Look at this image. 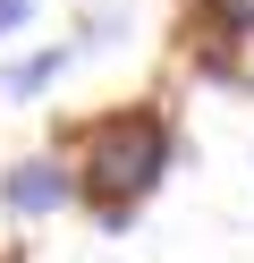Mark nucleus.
Segmentation results:
<instances>
[{
  "mask_svg": "<svg viewBox=\"0 0 254 263\" xmlns=\"http://www.w3.org/2000/svg\"><path fill=\"white\" fill-rule=\"evenodd\" d=\"M26 17H34V0H0V34H17Z\"/></svg>",
  "mask_w": 254,
  "mask_h": 263,
  "instance_id": "nucleus-6",
  "label": "nucleus"
},
{
  "mask_svg": "<svg viewBox=\"0 0 254 263\" xmlns=\"http://www.w3.org/2000/svg\"><path fill=\"white\" fill-rule=\"evenodd\" d=\"M68 60H76V51H68V43H43V51H34V60H9V68H0V93H17V102H26V93H43L51 77L68 68Z\"/></svg>",
  "mask_w": 254,
  "mask_h": 263,
  "instance_id": "nucleus-3",
  "label": "nucleus"
},
{
  "mask_svg": "<svg viewBox=\"0 0 254 263\" xmlns=\"http://www.w3.org/2000/svg\"><path fill=\"white\" fill-rule=\"evenodd\" d=\"M68 204H85L68 153H26V161L0 170V212H9V221H51V212H68Z\"/></svg>",
  "mask_w": 254,
  "mask_h": 263,
  "instance_id": "nucleus-2",
  "label": "nucleus"
},
{
  "mask_svg": "<svg viewBox=\"0 0 254 263\" xmlns=\"http://www.w3.org/2000/svg\"><path fill=\"white\" fill-rule=\"evenodd\" d=\"M169 153H178V127H169L161 102H110L93 110V119L76 127V144H68V161H76V187L85 204H127L144 212V195L169 178Z\"/></svg>",
  "mask_w": 254,
  "mask_h": 263,
  "instance_id": "nucleus-1",
  "label": "nucleus"
},
{
  "mask_svg": "<svg viewBox=\"0 0 254 263\" xmlns=\"http://www.w3.org/2000/svg\"><path fill=\"white\" fill-rule=\"evenodd\" d=\"M186 26H203V34H229V43H246L254 34V0H195V17Z\"/></svg>",
  "mask_w": 254,
  "mask_h": 263,
  "instance_id": "nucleus-4",
  "label": "nucleus"
},
{
  "mask_svg": "<svg viewBox=\"0 0 254 263\" xmlns=\"http://www.w3.org/2000/svg\"><path fill=\"white\" fill-rule=\"evenodd\" d=\"M85 51H110V43H127V9H110V0H102V9H85Z\"/></svg>",
  "mask_w": 254,
  "mask_h": 263,
  "instance_id": "nucleus-5",
  "label": "nucleus"
}]
</instances>
